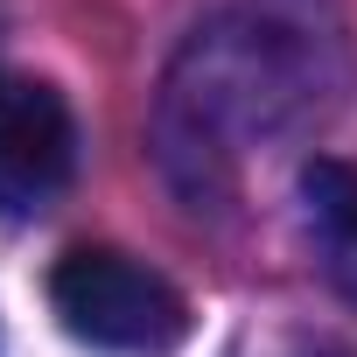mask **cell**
<instances>
[{
  "label": "cell",
  "instance_id": "obj_1",
  "mask_svg": "<svg viewBox=\"0 0 357 357\" xmlns=\"http://www.w3.org/2000/svg\"><path fill=\"white\" fill-rule=\"evenodd\" d=\"M50 301L63 315V329L91 350H119V357H168L190 336V301L168 273H154L147 259L119 252V245H77L56 259L50 273Z\"/></svg>",
  "mask_w": 357,
  "mask_h": 357
},
{
  "label": "cell",
  "instance_id": "obj_2",
  "mask_svg": "<svg viewBox=\"0 0 357 357\" xmlns=\"http://www.w3.org/2000/svg\"><path fill=\"white\" fill-rule=\"evenodd\" d=\"M77 168V119L56 84L0 77V218H43Z\"/></svg>",
  "mask_w": 357,
  "mask_h": 357
},
{
  "label": "cell",
  "instance_id": "obj_3",
  "mask_svg": "<svg viewBox=\"0 0 357 357\" xmlns=\"http://www.w3.org/2000/svg\"><path fill=\"white\" fill-rule=\"evenodd\" d=\"M301 204H308V225H315V238H322L329 280L357 301V161L315 154V161L301 168Z\"/></svg>",
  "mask_w": 357,
  "mask_h": 357
}]
</instances>
